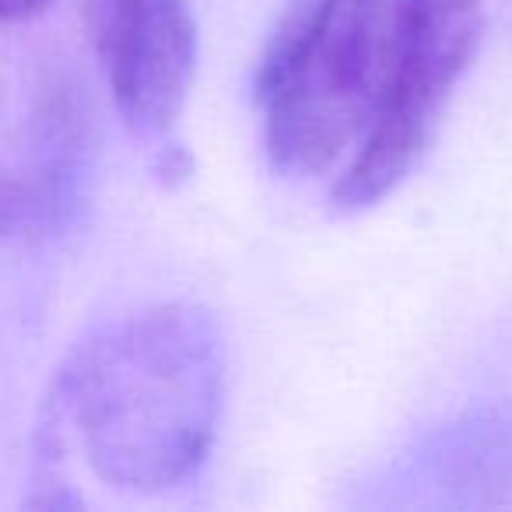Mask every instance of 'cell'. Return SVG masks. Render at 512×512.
Instances as JSON below:
<instances>
[{"mask_svg": "<svg viewBox=\"0 0 512 512\" xmlns=\"http://www.w3.org/2000/svg\"><path fill=\"white\" fill-rule=\"evenodd\" d=\"M435 470V488L453 491V502H491V491L512 481V418L481 414L446 428L421 460V474Z\"/></svg>", "mask_w": 512, "mask_h": 512, "instance_id": "8992f818", "label": "cell"}, {"mask_svg": "<svg viewBox=\"0 0 512 512\" xmlns=\"http://www.w3.org/2000/svg\"><path fill=\"white\" fill-rule=\"evenodd\" d=\"M481 36V0H404L376 116L337 176V211L358 214L383 204L418 169L453 88L481 50Z\"/></svg>", "mask_w": 512, "mask_h": 512, "instance_id": "3957f363", "label": "cell"}, {"mask_svg": "<svg viewBox=\"0 0 512 512\" xmlns=\"http://www.w3.org/2000/svg\"><path fill=\"white\" fill-rule=\"evenodd\" d=\"M50 0H0V22H18V18H29L36 11H43Z\"/></svg>", "mask_w": 512, "mask_h": 512, "instance_id": "52a82bcc", "label": "cell"}, {"mask_svg": "<svg viewBox=\"0 0 512 512\" xmlns=\"http://www.w3.org/2000/svg\"><path fill=\"white\" fill-rule=\"evenodd\" d=\"M85 123L71 106H53L29 155L0 162V239L53 228L74 207L85 179Z\"/></svg>", "mask_w": 512, "mask_h": 512, "instance_id": "5b68a950", "label": "cell"}, {"mask_svg": "<svg viewBox=\"0 0 512 512\" xmlns=\"http://www.w3.org/2000/svg\"><path fill=\"white\" fill-rule=\"evenodd\" d=\"M404 0H292L256 71L267 158L323 176L369 130L393 64Z\"/></svg>", "mask_w": 512, "mask_h": 512, "instance_id": "7a4b0ae2", "label": "cell"}, {"mask_svg": "<svg viewBox=\"0 0 512 512\" xmlns=\"http://www.w3.org/2000/svg\"><path fill=\"white\" fill-rule=\"evenodd\" d=\"M225 407V344L211 313L186 302L113 323L53 383L50 432H71L113 488L172 491L197 477Z\"/></svg>", "mask_w": 512, "mask_h": 512, "instance_id": "6da1fadb", "label": "cell"}, {"mask_svg": "<svg viewBox=\"0 0 512 512\" xmlns=\"http://www.w3.org/2000/svg\"><path fill=\"white\" fill-rule=\"evenodd\" d=\"M88 32L116 113L141 137H165L197 74L190 0H85Z\"/></svg>", "mask_w": 512, "mask_h": 512, "instance_id": "277c9868", "label": "cell"}]
</instances>
